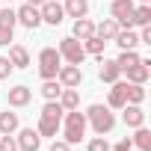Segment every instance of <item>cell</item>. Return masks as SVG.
<instances>
[{
	"label": "cell",
	"mask_w": 151,
	"mask_h": 151,
	"mask_svg": "<svg viewBox=\"0 0 151 151\" xmlns=\"http://www.w3.org/2000/svg\"><path fill=\"white\" fill-rule=\"evenodd\" d=\"M62 104L59 101H47L45 107H42V113H39V136H56V130H59V124H62Z\"/></svg>",
	"instance_id": "obj_1"
},
{
	"label": "cell",
	"mask_w": 151,
	"mask_h": 151,
	"mask_svg": "<svg viewBox=\"0 0 151 151\" xmlns=\"http://www.w3.org/2000/svg\"><path fill=\"white\" fill-rule=\"evenodd\" d=\"M83 116H86V124H92V130H95L98 136H104V133H110V130L116 127V116H113V110L104 107V104H92Z\"/></svg>",
	"instance_id": "obj_2"
},
{
	"label": "cell",
	"mask_w": 151,
	"mask_h": 151,
	"mask_svg": "<svg viewBox=\"0 0 151 151\" xmlns=\"http://www.w3.org/2000/svg\"><path fill=\"white\" fill-rule=\"evenodd\" d=\"M65 113H68L65 116V124H59L62 127V136H65L68 145H77L86 136V116L80 110H65Z\"/></svg>",
	"instance_id": "obj_3"
},
{
	"label": "cell",
	"mask_w": 151,
	"mask_h": 151,
	"mask_svg": "<svg viewBox=\"0 0 151 151\" xmlns=\"http://www.w3.org/2000/svg\"><path fill=\"white\" fill-rule=\"evenodd\" d=\"M62 65V56L56 47H42L39 53V74H42V80H56V71Z\"/></svg>",
	"instance_id": "obj_4"
},
{
	"label": "cell",
	"mask_w": 151,
	"mask_h": 151,
	"mask_svg": "<svg viewBox=\"0 0 151 151\" xmlns=\"http://www.w3.org/2000/svg\"><path fill=\"white\" fill-rule=\"evenodd\" d=\"M59 56L68 62V65H83V59H86V50H83V42L80 39H74V36H65L62 42H59Z\"/></svg>",
	"instance_id": "obj_5"
},
{
	"label": "cell",
	"mask_w": 151,
	"mask_h": 151,
	"mask_svg": "<svg viewBox=\"0 0 151 151\" xmlns=\"http://www.w3.org/2000/svg\"><path fill=\"white\" fill-rule=\"evenodd\" d=\"M110 15L116 18L122 30H133V0H113Z\"/></svg>",
	"instance_id": "obj_6"
},
{
	"label": "cell",
	"mask_w": 151,
	"mask_h": 151,
	"mask_svg": "<svg viewBox=\"0 0 151 151\" xmlns=\"http://www.w3.org/2000/svg\"><path fill=\"white\" fill-rule=\"evenodd\" d=\"M56 80H59V86H65V89H77L80 83H83V71H80V65H59V71H56Z\"/></svg>",
	"instance_id": "obj_7"
},
{
	"label": "cell",
	"mask_w": 151,
	"mask_h": 151,
	"mask_svg": "<svg viewBox=\"0 0 151 151\" xmlns=\"http://www.w3.org/2000/svg\"><path fill=\"white\" fill-rule=\"evenodd\" d=\"M39 12H42V24H50V27H59L65 18V9H62L59 0H45L39 6Z\"/></svg>",
	"instance_id": "obj_8"
},
{
	"label": "cell",
	"mask_w": 151,
	"mask_h": 151,
	"mask_svg": "<svg viewBox=\"0 0 151 151\" xmlns=\"http://www.w3.org/2000/svg\"><path fill=\"white\" fill-rule=\"evenodd\" d=\"M15 18H18V24H24L27 30H36V27H42V12H39V6H30V3H24V6L15 12Z\"/></svg>",
	"instance_id": "obj_9"
},
{
	"label": "cell",
	"mask_w": 151,
	"mask_h": 151,
	"mask_svg": "<svg viewBox=\"0 0 151 151\" xmlns=\"http://www.w3.org/2000/svg\"><path fill=\"white\" fill-rule=\"evenodd\" d=\"M124 74H127V83H139V86H145V80L151 77V59H139V62L130 65Z\"/></svg>",
	"instance_id": "obj_10"
},
{
	"label": "cell",
	"mask_w": 151,
	"mask_h": 151,
	"mask_svg": "<svg viewBox=\"0 0 151 151\" xmlns=\"http://www.w3.org/2000/svg\"><path fill=\"white\" fill-rule=\"evenodd\" d=\"M18 148L21 151H39L42 148V136H39V130H33V127H24V130H18Z\"/></svg>",
	"instance_id": "obj_11"
},
{
	"label": "cell",
	"mask_w": 151,
	"mask_h": 151,
	"mask_svg": "<svg viewBox=\"0 0 151 151\" xmlns=\"http://www.w3.org/2000/svg\"><path fill=\"white\" fill-rule=\"evenodd\" d=\"M98 62H101L98 77H101L104 83H116V80L122 77V68H119V62H116V59H104V56H98Z\"/></svg>",
	"instance_id": "obj_12"
},
{
	"label": "cell",
	"mask_w": 151,
	"mask_h": 151,
	"mask_svg": "<svg viewBox=\"0 0 151 151\" xmlns=\"http://www.w3.org/2000/svg\"><path fill=\"white\" fill-rule=\"evenodd\" d=\"M122 110H124V113H122V119H124V124H127V127H139V124H145L142 104H124Z\"/></svg>",
	"instance_id": "obj_13"
},
{
	"label": "cell",
	"mask_w": 151,
	"mask_h": 151,
	"mask_svg": "<svg viewBox=\"0 0 151 151\" xmlns=\"http://www.w3.org/2000/svg\"><path fill=\"white\" fill-rule=\"evenodd\" d=\"M113 89H110V95H107V107L110 110H122L127 101H124V86L127 83H122V80H116V83H110Z\"/></svg>",
	"instance_id": "obj_14"
},
{
	"label": "cell",
	"mask_w": 151,
	"mask_h": 151,
	"mask_svg": "<svg viewBox=\"0 0 151 151\" xmlns=\"http://www.w3.org/2000/svg\"><path fill=\"white\" fill-rule=\"evenodd\" d=\"M119 30H122V27L116 24V18H104L101 24H95V36H98V39H104V42H113Z\"/></svg>",
	"instance_id": "obj_15"
},
{
	"label": "cell",
	"mask_w": 151,
	"mask_h": 151,
	"mask_svg": "<svg viewBox=\"0 0 151 151\" xmlns=\"http://www.w3.org/2000/svg\"><path fill=\"white\" fill-rule=\"evenodd\" d=\"M33 101V89L30 86H15L9 89V107H27Z\"/></svg>",
	"instance_id": "obj_16"
},
{
	"label": "cell",
	"mask_w": 151,
	"mask_h": 151,
	"mask_svg": "<svg viewBox=\"0 0 151 151\" xmlns=\"http://www.w3.org/2000/svg\"><path fill=\"white\" fill-rule=\"evenodd\" d=\"M113 42H116L122 50H136V47H139V36H136L133 30H119Z\"/></svg>",
	"instance_id": "obj_17"
},
{
	"label": "cell",
	"mask_w": 151,
	"mask_h": 151,
	"mask_svg": "<svg viewBox=\"0 0 151 151\" xmlns=\"http://www.w3.org/2000/svg\"><path fill=\"white\" fill-rule=\"evenodd\" d=\"M136 133L130 136V142H133V148L136 151H151V130L145 127V124H139V127H133Z\"/></svg>",
	"instance_id": "obj_18"
},
{
	"label": "cell",
	"mask_w": 151,
	"mask_h": 151,
	"mask_svg": "<svg viewBox=\"0 0 151 151\" xmlns=\"http://www.w3.org/2000/svg\"><path fill=\"white\" fill-rule=\"evenodd\" d=\"M9 62H12L15 68H27V65H30V50H27L24 45H12V47H9Z\"/></svg>",
	"instance_id": "obj_19"
},
{
	"label": "cell",
	"mask_w": 151,
	"mask_h": 151,
	"mask_svg": "<svg viewBox=\"0 0 151 151\" xmlns=\"http://www.w3.org/2000/svg\"><path fill=\"white\" fill-rule=\"evenodd\" d=\"M74 39H89V36H95V24L89 21V18H74V33H71Z\"/></svg>",
	"instance_id": "obj_20"
},
{
	"label": "cell",
	"mask_w": 151,
	"mask_h": 151,
	"mask_svg": "<svg viewBox=\"0 0 151 151\" xmlns=\"http://www.w3.org/2000/svg\"><path fill=\"white\" fill-rule=\"evenodd\" d=\"M56 101L62 104V110H77V107H80V92H77V89H65V86H62V92H59Z\"/></svg>",
	"instance_id": "obj_21"
},
{
	"label": "cell",
	"mask_w": 151,
	"mask_h": 151,
	"mask_svg": "<svg viewBox=\"0 0 151 151\" xmlns=\"http://www.w3.org/2000/svg\"><path fill=\"white\" fill-rule=\"evenodd\" d=\"M65 15L68 18H86V12H89V3L86 0H65Z\"/></svg>",
	"instance_id": "obj_22"
},
{
	"label": "cell",
	"mask_w": 151,
	"mask_h": 151,
	"mask_svg": "<svg viewBox=\"0 0 151 151\" xmlns=\"http://www.w3.org/2000/svg\"><path fill=\"white\" fill-rule=\"evenodd\" d=\"M124 101H127V104H142V101H145V89H142L139 83H127V86H124Z\"/></svg>",
	"instance_id": "obj_23"
},
{
	"label": "cell",
	"mask_w": 151,
	"mask_h": 151,
	"mask_svg": "<svg viewBox=\"0 0 151 151\" xmlns=\"http://www.w3.org/2000/svg\"><path fill=\"white\" fill-rule=\"evenodd\" d=\"M18 130V113H0V133H15Z\"/></svg>",
	"instance_id": "obj_24"
},
{
	"label": "cell",
	"mask_w": 151,
	"mask_h": 151,
	"mask_svg": "<svg viewBox=\"0 0 151 151\" xmlns=\"http://www.w3.org/2000/svg\"><path fill=\"white\" fill-rule=\"evenodd\" d=\"M151 24V6L142 3V6H133V27H145Z\"/></svg>",
	"instance_id": "obj_25"
},
{
	"label": "cell",
	"mask_w": 151,
	"mask_h": 151,
	"mask_svg": "<svg viewBox=\"0 0 151 151\" xmlns=\"http://www.w3.org/2000/svg\"><path fill=\"white\" fill-rule=\"evenodd\" d=\"M104 39H98V36H89V39H83V50L86 53H92V56H104Z\"/></svg>",
	"instance_id": "obj_26"
},
{
	"label": "cell",
	"mask_w": 151,
	"mask_h": 151,
	"mask_svg": "<svg viewBox=\"0 0 151 151\" xmlns=\"http://www.w3.org/2000/svg\"><path fill=\"white\" fill-rule=\"evenodd\" d=\"M139 59H142V56H139L136 50H122L116 62H119V68H122V71H127V68H130V65H136Z\"/></svg>",
	"instance_id": "obj_27"
},
{
	"label": "cell",
	"mask_w": 151,
	"mask_h": 151,
	"mask_svg": "<svg viewBox=\"0 0 151 151\" xmlns=\"http://www.w3.org/2000/svg\"><path fill=\"white\" fill-rule=\"evenodd\" d=\"M59 92H62L59 80H45V86H42V95H45V101H56V98H59Z\"/></svg>",
	"instance_id": "obj_28"
},
{
	"label": "cell",
	"mask_w": 151,
	"mask_h": 151,
	"mask_svg": "<svg viewBox=\"0 0 151 151\" xmlns=\"http://www.w3.org/2000/svg\"><path fill=\"white\" fill-rule=\"evenodd\" d=\"M15 24H18V18H15L12 9H0V27H12L15 30Z\"/></svg>",
	"instance_id": "obj_29"
},
{
	"label": "cell",
	"mask_w": 151,
	"mask_h": 151,
	"mask_svg": "<svg viewBox=\"0 0 151 151\" xmlns=\"http://www.w3.org/2000/svg\"><path fill=\"white\" fill-rule=\"evenodd\" d=\"M12 71H15V65L9 62V56H0V80H9Z\"/></svg>",
	"instance_id": "obj_30"
},
{
	"label": "cell",
	"mask_w": 151,
	"mask_h": 151,
	"mask_svg": "<svg viewBox=\"0 0 151 151\" xmlns=\"http://www.w3.org/2000/svg\"><path fill=\"white\" fill-rule=\"evenodd\" d=\"M89 151H113V145H110L104 136H95V139L89 142Z\"/></svg>",
	"instance_id": "obj_31"
},
{
	"label": "cell",
	"mask_w": 151,
	"mask_h": 151,
	"mask_svg": "<svg viewBox=\"0 0 151 151\" xmlns=\"http://www.w3.org/2000/svg\"><path fill=\"white\" fill-rule=\"evenodd\" d=\"M0 151H18V142L12 139V133H3V136H0Z\"/></svg>",
	"instance_id": "obj_32"
},
{
	"label": "cell",
	"mask_w": 151,
	"mask_h": 151,
	"mask_svg": "<svg viewBox=\"0 0 151 151\" xmlns=\"http://www.w3.org/2000/svg\"><path fill=\"white\" fill-rule=\"evenodd\" d=\"M12 42V27H0V47H6Z\"/></svg>",
	"instance_id": "obj_33"
},
{
	"label": "cell",
	"mask_w": 151,
	"mask_h": 151,
	"mask_svg": "<svg viewBox=\"0 0 151 151\" xmlns=\"http://www.w3.org/2000/svg\"><path fill=\"white\" fill-rule=\"evenodd\" d=\"M139 45H151V24L142 27V33H139Z\"/></svg>",
	"instance_id": "obj_34"
},
{
	"label": "cell",
	"mask_w": 151,
	"mask_h": 151,
	"mask_svg": "<svg viewBox=\"0 0 151 151\" xmlns=\"http://www.w3.org/2000/svg\"><path fill=\"white\" fill-rule=\"evenodd\" d=\"M130 148H133V142H130V136H124V139H119V142H116V148H113V151H130Z\"/></svg>",
	"instance_id": "obj_35"
},
{
	"label": "cell",
	"mask_w": 151,
	"mask_h": 151,
	"mask_svg": "<svg viewBox=\"0 0 151 151\" xmlns=\"http://www.w3.org/2000/svg\"><path fill=\"white\" fill-rule=\"evenodd\" d=\"M50 151H71V145H68L65 139H53V142H50Z\"/></svg>",
	"instance_id": "obj_36"
},
{
	"label": "cell",
	"mask_w": 151,
	"mask_h": 151,
	"mask_svg": "<svg viewBox=\"0 0 151 151\" xmlns=\"http://www.w3.org/2000/svg\"><path fill=\"white\" fill-rule=\"evenodd\" d=\"M27 3H30V6H42V3H45V0H27Z\"/></svg>",
	"instance_id": "obj_37"
},
{
	"label": "cell",
	"mask_w": 151,
	"mask_h": 151,
	"mask_svg": "<svg viewBox=\"0 0 151 151\" xmlns=\"http://www.w3.org/2000/svg\"><path fill=\"white\" fill-rule=\"evenodd\" d=\"M139 3H151V0H139Z\"/></svg>",
	"instance_id": "obj_38"
},
{
	"label": "cell",
	"mask_w": 151,
	"mask_h": 151,
	"mask_svg": "<svg viewBox=\"0 0 151 151\" xmlns=\"http://www.w3.org/2000/svg\"><path fill=\"white\" fill-rule=\"evenodd\" d=\"M0 136H3V133H0Z\"/></svg>",
	"instance_id": "obj_39"
},
{
	"label": "cell",
	"mask_w": 151,
	"mask_h": 151,
	"mask_svg": "<svg viewBox=\"0 0 151 151\" xmlns=\"http://www.w3.org/2000/svg\"><path fill=\"white\" fill-rule=\"evenodd\" d=\"M130 151H133V148H130Z\"/></svg>",
	"instance_id": "obj_40"
}]
</instances>
